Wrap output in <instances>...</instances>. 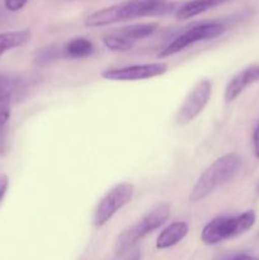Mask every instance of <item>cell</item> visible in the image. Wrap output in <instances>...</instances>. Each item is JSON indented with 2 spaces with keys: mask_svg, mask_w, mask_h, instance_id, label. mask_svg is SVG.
Masks as SVG:
<instances>
[{
  "mask_svg": "<svg viewBox=\"0 0 259 260\" xmlns=\"http://www.w3.org/2000/svg\"><path fill=\"white\" fill-rule=\"evenodd\" d=\"M243 165V157L239 154L231 152V154L222 155L216 159L195 183L190 189L189 200L190 203H198L206 200L208 196L212 194L216 189L233 179Z\"/></svg>",
  "mask_w": 259,
  "mask_h": 260,
  "instance_id": "obj_1",
  "label": "cell"
},
{
  "mask_svg": "<svg viewBox=\"0 0 259 260\" xmlns=\"http://www.w3.org/2000/svg\"><path fill=\"white\" fill-rule=\"evenodd\" d=\"M172 213V206L168 202H159L152 206L145 215L132 225L127 226L119 233L114 243L116 255H123L132 246L136 245L142 238L151 234L152 231L161 228Z\"/></svg>",
  "mask_w": 259,
  "mask_h": 260,
  "instance_id": "obj_2",
  "label": "cell"
},
{
  "mask_svg": "<svg viewBox=\"0 0 259 260\" xmlns=\"http://www.w3.org/2000/svg\"><path fill=\"white\" fill-rule=\"evenodd\" d=\"M256 220L253 210L236 216H218L205 225L201 233V240L206 245H216L228 239H234L250 230Z\"/></svg>",
  "mask_w": 259,
  "mask_h": 260,
  "instance_id": "obj_3",
  "label": "cell"
},
{
  "mask_svg": "<svg viewBox=\"0 0 259 260\" xmlns=\"http://www.w3.org/2000/svg\"><path fill=\"white\" fill-rule=\"evenodd\" d=\"M146 5L147 2L145 0H127V2L114 4L112 7L91 13L86 17L84 24L86 27L95 28L126 22V20L135 19V18H142L145 17Z\"/></svg>",
  "mask_w": 259,
  "mask_h": 260,
  "instance_id": "obj_4",
  "label": "cell"
},
{
  "mask_svg": "<svg viewBox=\"0 0 259 260\" xmlns=\"http://www.w3.org/2000/svg\"><path fill=\"white\" fill-rule=\"evenodd\" d=\"M134 193L135 187L128 182L118 183L112 187L96 205L95 211H94L93 225L96 229L103 228L119 210L131 202Z\"/></svg>",
  "mask_w": 259,
  "mask_h": 260,
  "instance_id": "obj_5",
  "label": "cell"
},
{
  "mask_svg": "<svg viewBox=\"0 0 259 260\" xmlns=\"http://www.w3.org/2000/svg\"><path fill=\"white\" fill-rule=\"evenodd\" d=\"M225 32V25L220 24V23H202V24L195 25V27L189 28L180 36H178L167 47L163 48L159 55H157V57H169V56L175 55V53L180 52L184 48L189 47V46L195 45L197 42L215 40V38L221 37Z\"/></svg>",
  "mask_w": 259,
  "mask_h": 260,
  "instance_id": "obj_6",
  "label": "cell"
},
{
  "mask_svg": "<svg viewBox=\"0 0 259 260\" xmlns=\"http://www.w3.org/2000/svg\"><path fill=\"white\" fill-rule=\"evenodd\" d=\"M211 95H212V81L210 79H202L197 81L178 109L175 122L179 126L190 123L202 113Z\"/></svg>",
  "mask_w": 259,
  "mask_h": 260,
  "instance_id": "obj_7",
  "label": "cell"
},
{
  "mask_svg": "<svg viewBox=\"0 0 259 260\" xmlns=\"http://www.w3.org/2000/svg\"><path fill=\"white\" fill-rule=\"evenodd\" d=\"M168 71V63L149 62L139 65L124 66L118 69H107L102 73V78L111 81H139L164 75Z\"/></svg>",
  "mask_w": 259,
  "mask_h": 260,
  "instance_id": "obj_8",
  "label": "cell"
},
{
  "mask_svg": "<svg viewBox=\"0 0 259 260\" xmlns=\"http://www.w3.org/2000/svg\"><path fill=\"white\" fill-rule=\"evenodd\" d=\"M259 81V65H253L245 68L240 73L236 74L229 81L225 89V101L234 102L248 86Z\"/></svg>",
  "mask_w": 259,
  "mask_h": 260,
  "instance_id": "obj_9",
  "label": "cell"
},
{
  "mask_svg": "<svg viewBox=\"0 0 259 260\" xmlns=\"http://www.w3.org/2000/svg\"><path fill=\"white\" fill-rule=\"evenodd\" d=\"M188 231L189 225L185 221H174L159 234L156 239V249L164 250L177 245L187 236Z\"/></svg>",
  "mask_w": 259,
  "mask_h": 260,
  "instance_id": "obj_10",
  "label": "cell"
},
{
  "mask_svg": "<svg viewBox=\"0 0 259 260\" xmlns=\"http://www.w3.org/2000/svg\"><path fill=\"white\" fill-rule=\"evenodd\" d=\"M230 2H233V0H189V2L180 5L179 9L175 12V18L178 20H188L190 18L197 17V15L207 12V10Z\"/></svg>",
  "mask_w": 259,
  "mask_h": 260,
  "instance_id": "obj_11",
  "label": "cell"
},
{
  "mask_svg": "<svg viewBox=\"0 0 259 260\" xmlns=\"http://www.w3.org/2000/svg\"><path fill=\"white\" fill-rule=\"evenodd\" d=\"M157 28H159V24H157L156 22H150V23H139V24L126 25V27L118 28V29L116 30L119 33V35L126 37L127 40L136 43L139 40H142V38H146L149 37V36H151Z\"/></svg>",
  "mask_w": 259,
  "mask_h": 260,
  "instance_id": "obj_12",
  "label": "cell"
},
{
  "mask_svg": "<svg viewBox=\"0 0 259 260\" xmlns=\"http://www.w3.org/2000/svg\"><path fill=\"white\" fill-rule=\"evenodd\" d=\"M29 40V30H9L0 33V57L13 48L25 45Z\"/></svg>",
  "mask_w": 259,
  "mask_h": 260,
  "instance_id": "obj_13",
  "label": "cell"
},
{
  "mask_svg": "<svg viewBox=\"0 0 259 260\" xmlns=\"http://www.w3.org/2000/svg\"><path fill=\"white\" fill-rule=\"evenodd\" d=\"M94 52V45L90 40L84 37H76L69 41L65 46V53L68 57L75 58V60H80V58H85L88 56L93 55Z\"/></svg>",
  "mask_w": 259,
  "mask_h": 260,
  "instance_id": "obj_14",
  "label": "cell"
},
{
  "mask_svg": "<svg viewBox=\"0 0 259 260\" xmlns=\"http://www.w3.org/2000/svg\"><path fill=\"white\" fill-rule=\"evenodd\" d=\"M102 41H103L104 46H106L108 50L114 51V52H126V51H130L135 46V42L127 40L126 37L119 35L117 30L107 33V35L102 38Z\"/></svg>",
  "mask_w": 259,
  "mask_h": 260,
  "instance_id": "obj_15",
  "label": "cell"
},
{
  "mask_svg": "<svg viewBox=\"0 0 259 260\" xmlns=\"http://www.w3.org/2000/svg\"><path fill=\"white\" fill-rule=\"evenodd\" d=\"M56 51L52 50V47L42 48L36 53L35 62L36 65H43V63H48L56 58Z\"/></svg>",
  "mask_w": 259,
  "mask_h": 260,
  "instance_id": "obj_16",
  "label": "cell"
},
{
  "mask_svg": "<svg viewBox=\"0 0 259 260\" xmlns=\"http://www.w3.org/2000/svg\"><path fill=\"white\" fill-rule=\"evenodd\" d=\"M28 0H5V8L10 12H18L22 9Z\"/></svg>",
  "mask_w": 259,
  "mask_h": 260,
  "instance_id": "obj_17",
  "label": "cell"
},
{
  "mask_svg": "<svg viewBox=\"0 0 259 260\" xmlns=\"http://www.w3.org/2000/svg\"><path fill=\"white\" fill-rule=\"evenodd\" d=\"M9 188V177L7 174H0V203L4 200Z\"/></svg>",
  "mask_w": 259,
  "mask_h": 260,
  "instance_id": "obj_18",
  "label": "cell"
},
{
  "mask_svg": "<svg viewBox=\"0 0 259 260\" xmlns=\"http://www.w3.org/2000/svg\"><path fill=\"white\" fill-rule=\"evenodd\" d=\"M7 154V127H0V156Z\"/></svg>",
  "mask_w": 259,
  "mask_h": 260,
  "instance_id": "obj_19",
  "label": "cell"
},
{
  "mask_svg": "<svg viewBox=\"0 0 259 260\" xmlns=\"http://www.w3.org/2000/svg\"><path fill=\"white\" fill-rule=\"evenodd\" d=\"M253 149H254V155H255V157H258L259 159V123L256 124L253 134Z\"/></svg>",
  "mask_w": 259,
  "mask_h": 260,
  "instance_id": "obj_20",
  "label": "cell"
},
{
  "mask_svg": "<svg viewBox=\"0 0 259 260\" xmlns=\"http://www.w3.org/2000/svg\"><path fill=\"white\" fill-rule=\"evenodd\" d=\"M223 260H259V259L254 258V256H250V255H246V254H238V255L230 256V258H226Z\"/></svg>",
  "mask_w": 259,
  "mask_h": 260,
  "instance_id": "obj_21",
  "label": "cell"
},
{
  "mask_svg": "<svg viewBox=\"0 0 259 260\" xmlns=\"http://www.w3.org/2000/svg\"><path fill=\"white\" fill-rule=\"evenodd\" d=\"M127 260H141V254H140L139 250L134 251V253L128 256V259Z\"/></svg>",
  "mask_w": 259,
  "mask_h": 260,
  "instance_id": "obj_22",
  "label": "cell"
},
{
  "mask_svg": "<svg viewBox=\"0 0 259 260\" xmlns=\"http://www.w3.org/2000/svg\"><path fill=\"white\" fill-rule=\"evenodd\" d=\"M147 2H151V3H164L167 0H147Z\"/></svg>",
  "mask_w": 259,
  "mask_h": 260,
  "instance_id": "obj_23",
  "label": "cell"
}]
</instances>
